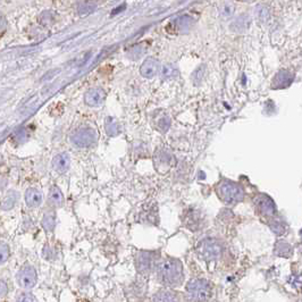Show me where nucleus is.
Returning a JSON list of instances; mask_svg holds the SVG:
<instances>
[{
    "mask_svg": "<svg viewBox=\"0 0 302 302\" xmlns=\"http://www.w3.org/2000/svg\"><path fill=\"white\" fill-rule=\"evenodd\" d=\"M37 271L32 266H25L17 274V283L24 288H32L37 284Z\"/></svg>",
    "mask_w": 302,
    "mask_h": 302,
    "instance_id": "nucleus-8",
    "label": "nucleus"
},
{
    "mask_svg": "<svg viewBox=\"0 0 302 302\" xmlns=\"http://www.w3.org/2000/svg\"><path fill=\"white\" fill-rule=\"evenodd\" d=\"M106 92L101 88H92L84 94V103L90 107H98L103 104Z\"/></svg>",
    "mask_w": 302,
    "mask_h": 302,
    "instance_id": "nucleus-10",
    "label": "nucleus"
},
{
    "mask_svg": "<svg viewBox=\"0 0 302 302\" xmlns=\"http://www.w3.org/2000/svg\"><path fill=\"white\" fill-rule=\"evenodd\" d=\"M7 30V21L4 17V15L0 14V35H2Z\"/></svg>",
    "mask_w": 302,
    "mask_h": 302,
    "instance_id": "nucleus-31",
    "label": "nucleus"
},
{
    "mask_svg": "<svg viewBox=\"0 0 302 302\" xmlns=\"http://www.w3.org/2000/svg\"><path fill=\"white\" fill-rule=\"evenodd\" d=\"M7 291H8L7 284H6L2 280H0V298H2V297H4V295H6V293H7Z\"/></svg>",
    "mask_w": 302,
    "mask_h": 302,
    "instance_id": "nucleus-33",
    "label": "nucleus"
},
{
    "mask_svg": "<svg viewBox=\"0 0 302 302\" xmlns=\"http://www.w3.org/2000/svg\"><path fill=\"white\" fill-rule=\"evenodd\" d=\"M156 254L149 251H140L136 257V269L140 274H149L156 265Z\"/></svg>",
    "mask_w": 302,
    "mask_h": 302,
    "instance_id": "nucleus-6",
    "label": "nucleus"
},
{
    "mask_svg": "<svg viewBox=\"0 0 302 302\" xmlns=\"http://www.w3.org/2000/svg\"><path fill=\"white\" fill-rule=\"evenodd\" d=\"M147 51V45L144 44H136L132 45L127 51V57L132 60H137L140 59L142 56L146 54Z\"/></svg>",
    "mask_w": 302,
    "mask_h": 302,
    "instance_id": "nucleus-20",
    "label": "nucleus"
},
{
    "mask_svg": "<svg viewBox=\"0 0 302 302\" xmlns=\"http://www.w3.org/2000/svg\"><path fill=\"white\" fill-rule=\"evenodd\" d=\"M56 225V218H55V214L52 212H49V214H45L44 219H42V226L47 232H51L54 231Z\"/></svg>",
    "mask_w": 302,
    "mask_h": 302,
    "instance_id": "nucleus-27",
    "label": "nucleus"
},
{
    "mask_svg": "<svg viewBox=\"0 0 302 302\" xmlns=\"http://www.w3.org/2000/svg\"><path fill=\"white\" fill-rule=\"evenodd\" d=\"M211 294V285L208 281L196 278L186 285V298L191 302H203Z\"/></svg>",
    "mask_w": 302,
    "mask_h": 302,
    "instance_id": "nucleus-3",
    "label": "nucleus"
},
{
    "mask_svg": "<svg viewBox=\"0 0 302 302\" xmlns=\"http://www.w3.org/2000/svg\"><path fill=\"white\" fill-rule=\"evenodd\" d=\"M202 222L203 218L200 211L196 209H191L186 212L185 218H184V224L186 227L191 231H199L202 227Z\"/></svg>",
    "mask_w": 302,
    "mask_h": 302,
    "instance_id": "nucleus-12",
    "label": "nucleus"
},
{
    "mask_svg": "<svg viewBox=\"0 0 302 302\" xmlns=\"http://www.w3.org/2000/svg\"><path fill=\"white\" fill-rule=\"evenodd\" d=\"M254 201L259 214L268 218L275 217V214H276V205H275V202L268 196L258 195Z\"/></svg>",
    "mask_w": 302,
    "mask_h": 302,
    "instance_id": "nucleus-7",
    "label": "nucleus"
},
{
    "mask_svg": "<svg viewBox=\"0 0 302 302\" xmlns=\"http://www.w3.org/2000/svg\"><path fill=\"white\" fill-rule=\"evenodd\" d=\"M268 225L272 231H273L276 235H283L284 233L287 232V225H285V223L282 222L281 219L278 218L273 217L268 222Z\"/></svg>",
    "mask_w": 302,
    "mask_h": 302,
    "instance_id": "nucleus-23",
    "label": "nucleus"
},
{
    "mask_svg": "<svg viewBox=\"0 0 302 302\" xmlns=\"http://www.w3.org/2000/svg\"><path fill=\"white\" fill-rule=\"evenodd\" d=\"M16 302H37V299L31 293H23L17 298Z\"/></svg>",
    "mask_w": 302,
    "mask_h": 302,
    "instance_id": "nucleus-30",
    "label": "nucleus"
},
{
    "mask_svg": "<svg viewBox=\"0 0 302 302\" xmlns=\"http://www.w3.org/2000/svg\"><path fill=\"white\" fill-rule=\"evenodd\" d=\"M160 76L165 81L174 80L179 76V70L174 64H165L160 70Z\"/></svg>",
    "mask_w": 302,
    "mask_h": 302,
    "instance_id": "nucleus-18",
    "label": "nucleus"
},
{
    "mask_svg": "<svg viewBox=\"0 0 302 302\" xmlns=\"http://www.w3.org/2000/svg\"><path fill=\"white\" fill-rule=\"evenodd\" d=\"M9 257V247L5 243H0V265L5 264Z\"/></svg>",
    "mask_w": 302,
    "mask_h": 302,
    "instance_id": "nucleus-29",
    "label": "nucleus"
},
{
    "mask_svg": "<svg viewBox=\"0 0 302 302\" xmlns=\"http://www.w3.org/2000/svg\"><path fill=\"white\" fill-rule=\"evenodd\" d=\"M49 200H50V202L52 203V205H55L57 207H60L61 205H63L64 196L57 186L51 188L50 192H49Z\"/></svg>",
    "mask_w": 302,
    "mask_h": 302,
    "instance_id": "nucleus-24",
    "label": "nucleus"
},
{
    "mask_svg": "<svg viewBox=\"0 0 302 302\" xmlns=\"http://www.w3.org/2000/svg\"><path fill=\"white\" fill-rule=\"evenodd\" d=\"M223 15L225 16V17H228V16H231L233 14V12H234V8H233L232 5H226L225 7H223Z\"/></svg>",
    "mask_w": 302,
    "mask_h": 302,
    "instance_id": "nucleus-32",
    "label": "nucleus"
},
{
    "mask_svg": "<svg viewBox=\"0 0 302 302\" xmlns=\"http://www.w3.org/2000/svg\"><path fill=\"white\" fill-rule=\"evenodd\" d=\"M196 254L205 261L217 260L223 254V244L216 239H205L196 247Z\"/></svg>",
    "mask_w": 302,
    "mask_h": 302,
    "instance_id": "nucleus-4",
    "label": "nucleus"
},
{
    "mask_svg": "<svg viewBox=\"0 0 302 302\" xmlns=\"http://www.w3.org/2000/svg\"><path fill=\"white\" fill-rule=\"evenodd\" d=\"M153 162H155L157 170H159L160 173H165L174 165L175 159L169 151L160 149L156 151L155 156H153Z\"/></svg>",
    "mask_w": 302,
    "mask_h": 302,
    "instance_id": "nucleus-9",
    "label": "nucleus"
},
{
    "mask_svg": "<svg viewBox=\"0 0 302 302\" xmlns=\"http://www.w3.org/2000/svg\"><path fill=\"white\" fill-rule=\"evenodd\" d=\"M274 254L277 257H283V258H290L292 254H293V249H292L291 244H288L287 242L284 241H278L275 244L274 248Z\"/></svg>",
    "mask_w": 302,
    "mask_h": 302,
    "instance_id": "nucleus-17",
    "label": "nucleus"
},
{
    "mask_svg": "<svg viewBox=\"0 0 302 302\" xmlns=\"http://www.w3.org/2000/svg\"><path fill=\"white\" fill-rule=\"evenodd\" d=\"M170 123H172V121H170L169 116H167V115H162V116L157 118L156 127L160 131V132L165 133L169 130Z\"/></svg>",
    "mask_w": 302,
    "mask_h": 302,
    "instance_id": "nucleus-25",
    "label": "nucleus"
},
{
    "mask_svg": "<svg viewBox=\"0 0 302 302\" xmlns=\"http://www.w3.org/2000/svg\"><path fill=\"white\" fill-rule=\"evenodd\" d=\"M71 158L66 152L59 153L52 160V167L58 174H64L70 169Z\"/></svg>",
    "mask_w": 302,
    "mask_h": 302,
    "instance_id": "nucleus-14",
    "label": "nucleus"
},
{
    "mask_svg": "<svg viewBox=\"0 0 302 302\" xmlns=\"http://www.w3.org/2000/svg\"><path fill=\"white\" fill-rule=\"evenodd\" d=\"M151 302H179V300H177L176 295L173 292L163 290L153 295Z\"/></svg>",
    "mask_w": 302,
    "mask_h": 302,
    "instance_id": "nucleus-21",
    "label": "nucleus"
},
{
    "mask_svg": "<svg viewBox=\"0 0 302 302\" xmlns=\"http://www.w3.org/2000/svg\"><path fill=\"white\" fill-rule=\"evenodd\" d=\"M294 80L293 74L288 71H281L275 75L272 81V88L273 89H285L290 87Z\"/></svg>",
    "mask_w": 302,
    "mask_h": 302,
    "instance_id": "nucleus-13",
    "label": "nucleus"
},
{
    "mask_svg": "<svg viewBox=\"0 0 302 302\" xmlns=\"http://www.w3.org/2000/svg\"><path fill=\"white\" fill-rule=\"evenodd\" d=\"M216 192H217L218 198L227 205H233V203L241 201L244 198V191L242 186H240L238 183L227 180L219 183Z\"/></svg>",
    "mask_w": 302,
    "mask_h": 302,
    "instance_id": "nucleus-2",
    "label": "nucleus"
},
{
    "mask_svg": "<svg viewBox=\"0 0 302 302\" xmlns=\"http://www.w3.org/2000/svg\"><path fill=\"white\" fill-rule=\"evenodd\" d=\"M249 26H250V19H249L248 16L242 15L239 16L238 18H235L234 21L231 23L229 29H231L233 32H236V33H242V32L247 31Z\"/></svg>",
    "mask_w": 302,
    "mask_h": 302,
    "instance_id": "nucleus-15",
    "label": "nucleus"
},
{
    "mask_svg": "<svg viewBox=\"0 0 302 302\" xmlns=\"http://www.w3.org/2000/svg\"><path fill=\"white\" fill-rule=\"evenodd\" d=\"M97 131L91 127H82L72 134L71 141L77 148H89L97 142Z\"/></svg>",
    "mask_w": 302,
    "mask_h": 302,
    "instance_id": "nucleus-5",
    "label": "nucleus"
},
{
    "mask_svg": "<svg viewBox=\"0 0 302 302\" xmlns=\"http://www.w3.org/2000/svg\"><path fill=\"white\" fill-rule=\"evenodd\" d=\"M105 130L109 136H117L121 133L120 124L114 117H107L105 121Z\"/></svg>",
    "mask_w": 302,
    "mask_h": 302,
    "instance_id": "nucleus-19",
    "label": "nucleus"
},
{
    "mask_svg": "<svg viewBox=\"0 0 302 302\" xmlns=\"http://www.w3.org/2000/svg\"><path fill=\"white\" fill-rule=\"evenodd\" d=\"M159 72V61L157 59L150 57L143 61L140 67V74L146 78L155 77Z\"/></svg>",
    "mask_w": 302,
    "mask_h": 302,
    "instance_id": "nucleus-11",
    "label": "nucleus"
},
{
    "mask_svg": "<svg viewBox=\"0 0 302 302\" xmlns=\"http://www.w3.org/2000/svg\"><path fill=\"white\" fill-rule=\"evenodd\" d=\"M205 71L206 66L205 65H201L195 71V73L192 74V81L196 85H199L203 81V76H205Z\"/></svg>",
    "mask_w": 302,
    "mask_h": 302,
    "instance_id": "nucleus-28",
    "label": "nucleus"
},
{
    "mask_svg": "<svg viewBox=\"0 0 302 302\" xmlns=\"http://www.w3.org/2000/svg\"><path fill=\"white\" fill-rule=\"evenodd\" d=\"M157 278L166 287H180L183 282V266L179 259L166 258L157 264Z\"/></svg>",
    "mask_w": 302,
    "mask_h": 302,
    "instance_id": "nucleus-1",
    "label": "nucleus"
},
{
    "mask_svg": "<svg viewBox=\"0 0 302 302\" xmlns=\"http://www.w3.org/2000/svg\"><path fill=\"white\" fill-rule=\"evenodd\" d=\"M176 29L179 31H186V30L190 29V26L192 25V18L190 16H181L180 18H177L175 22Z\"/></svg>",
    "mask_w": 302,
    "mask_h": 302,
    "instance_id": "nucleus-26",
    "label": "nucleus"
},
{
    "mask_svg": "<svg viewBox=\"0 0 302 302\" xmlns=\"http://www.w3.org/2000/svg\"><path fill=\"white\" fill-rule=\"evenodd\" d=\"M25 201L29 207H38L42 202V193L38 189H29L25 193Z\"/></svg>",
    "mask_w": 302,
    "mask_h": 302,
    "instance_id": "nucleus-16",
    "label": "nucleus"
},
{
    "mask_svg": "<svg viewBox=\"0 0 302 302\" xmlns=\"http://www.w3.org/2000/svg\"><path fill=\"white\" fill-rule=\"evenodd\" d=\"M96 8L97 2L94 1H81L77 4V13L81 16L91 14V13L96 11Z\"/></svg>",
    "mask_w": 302,
    "mask_h": 302,
    "instance_id": "nucleus-22",
    "label": "nucleus"
}]
</instances>
